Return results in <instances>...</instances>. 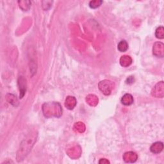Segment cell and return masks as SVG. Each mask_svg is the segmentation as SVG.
I'll list each match as a JSON object with an SVG mask.
<instances>
[{
	"mask_svg": "<svg viewBox=\"0 0 164 164\" xmlns=\"http://www.w3.org/2000/svg\"><path fill=\"white\" fill-rule=\"evenodd\" d=\"M132 63V59L130 56L125 55L122 56L120 59L121 65L125 67H127L130 66Z\"/></svg>",
	"mask_w": 164,
	"mask_h": 164,
	"instance_id": "obj_10",
	"label": "cell"
},
{
	"mask_svg": "<svg viewBox=\"0 0 164 164\" xmlns=\"http://www.w3.org/2000/svg\"><path fill=\"white\" fill-rule=\"evenodd\" d=\"M121 102L126 106L131 105L133 103V96L130 94H126L125 95H124L122 97Z\"/></svg>",
	"mask_w": 164,
	"mask_h": 164,
	"instance_id": "obj_9",
	"label": "cell"
},
{
	"mask_svg": "<svg viewBox=\"0 0 164 164\" xmlns=\"http://www.w3.org/2000/svg\"><path fill=\"white\" fill-rule=\"evenodd\" d=\"M74 128L76 132H78L79 133H83L85 130V125H84V124L83 122H76L75 125H74Z\"/></svg>",
	"mask_w": 164,
	"mask_h": 164,
	"instance_id": "obj_15",
	"label": "cell"
},
{
	"mask_svg": "<svg viewBox=\"0 0 164 164\" xmlns=\"http://www.w3.org/2000/svg\"><path fill=\"white\" fill-rule=\"evenodd\" d=\"M44 115L46 117H59L62 114V108L58 103L51 102L44 104L42 107Z\"/></svg>",
	"mask_w": 164,
	"mask_h": 164,
	"instance_id": "obj_1",
	"label": "cell"
},
{
	"mask_svg": "<svg viewBox=\"0 0 164 164\" xmlns=\"http://www.w3.org/2000/svg\"><path fill=\"white\" fill-rule=\"evenodd\" d=\"M76 105V99L74 97L68 96L65 101V106L69 110H73Z\"/></svg>",
	"mask_w": 164,
	"mask_h": 164,
	"instance_id": "obj_7",
	"label": "cell"
},
{
	"mask_svg": "<svg viewBox=\"0 0 164 164\" xmlns=\"http://www.w3.org/2000/svg\"><path fill=\"white\" fill-rule=\"evenodd\" d=\"M102 1H98V0H95V1H91L89 3V6L92 8H96L99 7L102 4Z\"/></svg>",
	"mask_w": 164,
	"mask_h": 164,
	"instance_id": "obj_19",
	"label": "cell"
},
{
	"mask_svg": "<svg viewBox=\"0 0 164 164\" xmlns=\"http://www.w3.org/2000/svg\"><path fill=\"white\" fill-rule=\"evenodd\" d=\"M99 163H110V162H109L108 160H106V159L103 158V159H101V160H99Z\"/></svg>",
	"mask_w": 164,
	"mask_h": 164,
	"instance_id": "obj_20",
	"label": "cell"
},
{
	"mask_svg": "<svg viewBox=\"0 0 164 164\" xmlns=\"http://www.w3.org/2000/svg\"><path fill=\"white\" fill-rule=\"evenodd\" d=\"M86 101L88 105H90L91 106H96L97 104L98 103V99L97 96L95 95H88L87 98H86Z\"/></svg>",
	"mask_w": 164,
	"mask_h": 164,
	"instance_id": "obj_13",
	"label": "cell"
},
{
	"mask_svg": "<svg viewBox=\"0 0 164 164\" xmlns=\"http://www.w3.org/2000/svg\"><path fill=\"white\" fill-rule=\"evenodd\" d=\"M155 36L156 37V38L158 39H163L164 37V29L163 26H160L159 28H158L156 30L155 32Z\"/></svg>",
	"mask_w": 164,
	"mask_h": 164,
	"instance_id": "obj_18",
	"label": "cell"
},
{
	"mask_svg": "<svg viewBox=\"0 0 164 164\" xmlns=\"http://www.w3.org/2000/svg\"><path fill=\"white\" fill-rule=\"evenodd\" d=\"M68 155L70 156L71 158H76L79 156L81 154V150L80 148L78 149L77 147H74L71 148L70 150H69L68 151Z\"/></svg>",
	"mask_w": 164,
	"mask_h": 164,
	"instance_id": "obj_12",
	"label": "cell"
},
{
	"mask_svg": "<svg viewBox=\"0 0 164 164\" xmlns=\"http://www.w3.org/2000/svg\"><path fill=\"white\" fill-rule=\"evenodd\" d=\"M99 90H100L105 95H110L114 88V84L110 80L105 79L99 83L98 85Z\"/></svg>",
	"mask_w": 164,
	"mask_h": 164,
	"instance_id": "obj_3",
	"label": "cell"
},
{
	"mask_svg": "<svg viewBox=\"0 0 164 164\" xmlns=\"http://www.w3.org/2000/svg\"><path fill=\"white\" fill-rule=\"evenodd\" d=\"M26 81L23 78H19V84L20 86V98H22L24 94H25L26 91Z\"/></svg>",
	"mask_w": 164,
	"mask_h": 164,
	"instance_id": "obj_11",
	"label": "cell"
},
{
	"mask_svg": "<svg viewBox=\"0 0 164 164\" xmlns=\"http://www.w3.org/2000/svg\"><path fill=\"white\" fill-rule=\"evenodd\" d=\"M152 95L156 97H163L164 94V85L163 82H160L158 83L155 87L153 88L151 92Z\"/></svg>",
	"mask_w": 164,
	"mask_h": 164,
	"instance_id": "obj_4",
	"label": "cell"
},
{
	"mask_svg": "<svg viewBox=\"0 0 164 164\" xmlns=\"http://www.w3.org/2000/svg\"><path fill=\"white\" fill-rule=\"evenodd\" d=\"M153 54L157 57L162 58L164 54V45L162 42H156L153 45Z\"/></svg>",
	"mask_w": 164,
	"mask_h": 164,
	"instance_id": "obj_5",
	"label": "cell"
},
{
	"mask_svg": "<svg viewBox=\"0 0 164 164\" xmlns=\"http://www.w3.org/2000/svg\"><path fill=\"white\" fill-rule=\"evenodd\" d=\"M7 101L14 106H17V104H18V101L16 97L12 95V94H8L7 96Z\"/></svg>",
	"mask_w": 164,
	"mask_h": 164,
	"instance_id": "obj_17",
	"label": "cell"
},
{
	"mask_svg": "<svg viewBox=\"0 0 164 164\" xmlns=\"http://www.w3.org/2000/svg\"><path fill=\"white\" fill-rule=\"evenodd\" d=\"M19 7L24 11H27L28 10L29 8L30 7V2L29 1H21L19 2Z\"/></svg>",
	"mask_w": 164,
	"mask_h": 164,
	"instance_id": "obj_16",
	"label": "cell"
},
{
	"mask_svg": "<svg viewBox=\"0 0 164 164\" xmlns=\"http://www.w3.org/2000/svg\"><path fill=\"white\" fill-rule=\"evenodd\" d=\"M36 142V138H30L24 141L20 146V149L17 153V160L21 161L27 156L29 151L32 150V147Z\"/></svg>",
	"mask_w": 164,
	"mask_h": 164,
	"instance_id": "obj_2",
	"label": "cell"
},
{
	"mask_svg": "<svg viewBox=\"0 0 164 164\" xmlns=\"http://www.w3.org/2000/svg\"><path fill=\"white\" fill-rule=\"evenodd\" d=\"M118 50L121 52H125L128 50V42L125 41V40H123V41H121L119 42V43L118 44Z\"/></svg>",
	"mask_w": 164,
	"mask_h": 164,
	"instance_id": "obj_14",
	"label": "cell"
},
{
	"mask_svg": "<svg viewBox=\"0 0 164 164\" xmlns=\"http://www.w3.org/2000/svg\"><path fill=\"white\" fill-rule=\"evenodd\" d=\"M163 149V145L162 142H157L151 146V151L155 154H158L160 153Z\"/></svg>",
	"mask_w": 164,
	"mask_h": 164,
	"instance_id": "obj_8",
	"label": "cell"
},
{
	"mask_svg": "<svg viewBox=\"0 0 164 164\" xmlns=\"http://www.w3.org/2000/svg\"><path fill=\"white\" fill-rule=\"evenodd\" d=\"M138 158V156L135 153L130 151L126 153L123 156V160L127 163L135 162Z\"/></svg>",
	"mask_w": 164,
	"mask_h": 164,
	"instance_id": "obj_6",
	"label": "cell"
}]
</instances>
